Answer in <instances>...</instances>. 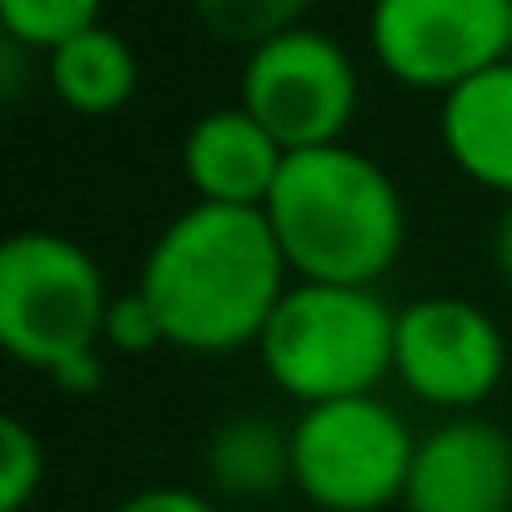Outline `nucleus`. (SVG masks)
<instances>
[{"instance_id":"412c9836","label":"nucleus","mask_w":512,"mask_h":512,"mask_svg":"<svg viewBox=\"0 0 512 512\" xmlns=\"http://www.w3.org/2000/svg\"><path fill=\"white\" fill-rule=\"evenodd\" d=\"M262 512H297V507H262Z\"/></svg>"},{"instance_id":"39448f33","label":"nucleus","mask_w":512,"mask_h":512,"mask_svg":"<svg viewBox=\"0 0 512 512\" xmlns=\"http://www.w3.org/2000/svg\"><path fill=\"white\" fill-rule=\"evenodd\" d=\"M412 452L417 437L377 392L317 402L292 422V487L317 512H382L402 502Z\"/></svg>"},{"instance_id":"20e7f679","label":"nucleus","mask_w":512,"mask_h":512,"mask_svg":"<svg viewBox=\"0 0 512 512\" xmlns=\"http://www.w3.org/2000/svg\"><path fill=\"white\" fill-rule=\"evenodd\" d=\"M111 287L101 262L66 231H16L0 246V347L31 372L101 352Z\"/></svg>"},{"instance_id":"423d86ee","label":"nucleus","mask_w":512,"mask_h":512,"mask_svg":"<svg viewBox=\"0 0 512 512\" xmlns=\"http://www.w3.org/2000/svg\"><path fill=\"white\" fill-rule=\"evenodd\" d=\"M372 56L412 91H457L512 56V0H372Z\"/></svg>"},{"instance_id":"2eb2a0df","label":"nucleus","mask_w":512,"mask_h":512,"mask_svg":"<svg viewBox=\"0 0 512 512\" xmlns=\"http://www.w3.org/2000/svg\"><path fill=\"white\" fill-rule=\"evenodd\" d=\"M101 0H0V26H6L11 46L26 51H56L71 36L101 26Z\"/></svg>"},{"instance_id":"f257e3e1","label":"nucleus","mask_w":512,"mask_h":512,"mask_svg":"<svg viewBox=\"0 0 512 512\" xmlns=\"http://www.w3.org/2000/svg\"><path fill=\"white\" fill-rule=\"evenodd\" d=\"M292 272L267 211L191 201L151 241L136 292L156 307L166 347L221 357L256 347Z\"/></svg>"},{"instance_id":"f8f14e48","label":"nucleus","mask_w":512,"mask_h":512,"mask_svg":"<svg viewBox=\"0 0 512 512\" xmlns=\"http://www.w3.org/2000/svg\"><path fill=\"white\" fill-rule=\"evenodd\" d=\"M206 482L231 502H251V512L277 507L292 487V427L262 412L226 417L206 442Z\"/></svg>"},{"instance_id":"4468645a","label":"nucleus","mask_w":512,"mask_h":512,"mask_svg":"<svg viewBox=\"0 0 512 512\" xmlns=\"http://www.w3.org/2000/svg\"><path fill=\"white\" fill-rule=\"evenodd\" d=\"M312 0H191V11L201 16V26L231 46H267L272 36L297 31V21L307 16Z\"/></svg>"},{"instance_id":"7ed1b4c3","label":"nucleus","mask_w":512,"mask_h":512,"mask_svg":"<svg viewBox=\"0 0 512 512\" xmlns=\"http://www.w3.org/2000/svg\"><path fill=\"white\" fill-rule=\"evenodd\" d=\"M397 307L382 302L377 287H327L292 282L277 302L256 357L277 392L297 407L372 397L382 377H392Z\"/></svg>"},{"instance_id":"6ab92c4d","label":"nucleus","mask_w":512,"mask_h":512,"mask_svg":"<svg viewBox=\"0 0 512 512\" xmlns=\"http://www.w3.org/2000/svg\"><path fill=\"white\" fill-rule=\"evenodd\" d=\"M51 382H56L66 397H96V392L106 387V362H101V352H86V357H76V362L56 367V372H51Z\"/></svg>"},{"instance_id":"6e6552de","label":"nucleus","mask_w":512,"mask_h":512,"mask_svg":"<svg viewBox=\"0 0 512 512\" xmlns=\"http://www.w3.org/2000/svg\"><path fill=\"white\" fill-rule=\"evenodd\" d=\"M507 372L502 327L467 297H417L397 307L392 377L447 417L477 412Z\"/></svg>"},{"instance_id":"0eeeda50","label":"nucleus","mask_w":512,"mask_h":512,"mask_svg":"<svg viewBox=\"0 0 512 512\" xmlns=\"http://www.w3.org/2000/svg\"><path fill=\"white\" fill-rule=\"evenodd\" d=\"M241 106L262 121L282 151L337 146L357 116V66L322 31H287L246 51Z\"/></svg>"},{"instance_id":"ddd939ff","label":"nucleus","mask_w":512,"mask_h":512,"mask_svg":"<svg viewBox=\"0 0 512 512\" xmlns=\"http://www.w3.org/2000/svg\"><path fill=\"white\" fill-rule=\"evenodd\" d=\"M46 81L66 111L111 116L136 96V56L116 31L91 26L46 56Z\"/></svg>"},{"instance_id":"1a4fd4ad","label":"nucleus","mask_w":512,"mask_h":512,"mask_svg":"<svg viewBox=\"0 0 512 512\" xmlns=\"http://www.w3.org/2000/svg\"><path fill=\"white\" fill-rule=\"evenodd\" d=\"M407 512H512V437L477 417H447L417 437Z\"/></svg>"},{"instance_id":"4be33fe9","label":"nucleus","mask_w":512,"mask_h":512,"mask_svg":"<svg viewBox=\"0 0 512 512\" xmlns=\"http://www.w3.org/2000/svg\"><path fill=\"white\" fill-rule=\"evenodd\" d=\"M507 61H512V56H507Z\"/></svg>"},{"instance_id":"aec40b11","label":"nucleus","mask_w":512,"mask_h":512,"mask_svg":"<svg viewBox=\"0 0 512 512\" xmlns=\"http://www.w3.org/2000/svg\"><path fill=\"white\" fill-rule=\"evenodd\" d=\"M492 267L512 287V201H507V211L497 216V231H492Z\"/></svg>"},{"instance_id":"9b49d317","label":"nucleus","mask_w":512,"mask_h":512,"mask_svg":"<svg viewBox=\"0 0 512 512\" xmlns=\"http://www.w3.org/2000/svg\"><path fill=\"white\" fill-rule=\"evenodd\" d=\"M437 131L467 181L512 201V61L447 91Z\"/></svg>"},{"instance_id":"9d476101","label":"nucleus","mask_w":512,"mask_h":512,"mask_svg":"<svg viewBox=\"0 0 512 512\" xmlns=\"http://www.w3.org/2000/svg\"><path fill=\"white\" fill-rule=\"evenodd\" d=\"M287 166L282 141L246 106L206 111L181 141V176L206 206H246L262 211L277 176Z\"/></svg>"},{"instance_id":"f03ea898","label":"nucleus","mask_w":512,"mask_h":512,"mask_svg":"<svg viewBox=\"0 0 512 512\" xmlns=\"http://www.w3.org/2000/svg\"><path fill=\"white\" fill-rule=\"evenodd\" d=\"M262 211L292 282L377 287L407 241L397 181L347 141L292 151Z\"/></svg>"},{"instance_id":"dca6fc26","label":"nucleus","mask_w":512,"mask_h":512,"mask_svg":"<svg viewBox=\"0 0 512 512\" xmlns=\"http://www.w3.org/2000/svg\"><path fill=\"white\" fill-rule=\"evenodd\" d=\"M41 482H46L41 437L21 417H6L0 422V512H26Z\"/></svg>"},{"instance_id":"f3484780","label":"nucleus","mask_w":512,"mask_h":512,"mask_svg":"<svg viewBox=\"0 0 512 512\" xmlns=\"http://www.w3.org/2000/svg\"><path fill=\"white\" fill-rule=\"evenodd\" d=\"M101 347H116L126 357H146L156 347H166V332H161V317L156 307L131 287L126 297H111V312H106V337Z\"/></svg>"},{"instance_id":"a211bd4d","label":"nucleus","mask_w":512,"mask_h":512,"mask_svg":"<svg viewBox=\"0 0 512 512\" xmlns=\"http://www.w3.org/2000/svg\"><path fill=\"white\" fill-rule=\"evenodd\" d=\"M111 512H221V507L191 487H141L126 502H116Z\"/></svg>"}]
</instances>
